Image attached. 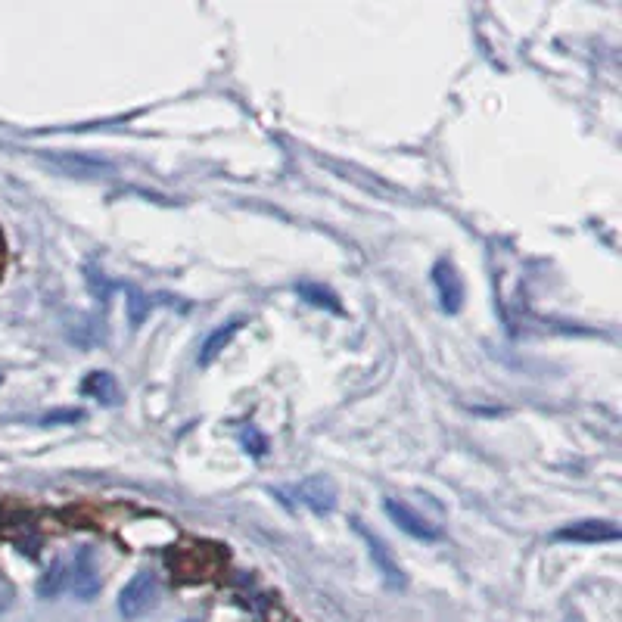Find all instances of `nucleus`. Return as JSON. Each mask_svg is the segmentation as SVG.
Returning a JSON list of instances; mask_svg holds the SVG:
<instances>
[{
	"label": "nucleus",
	"mask_w": 622,
	"mask_h": 622,
	"mask_svg": "<svg viewBox=\"0 0 622 622\" xmlns=\"http://www.w3.org/2000/svg\"><path fill=\"white\" fill-rule=\"evenodd\" d=\"M156 591H159V582L150 570L134 573V579L119 591V613L125 619H140L156 604Z\"/></svg>",
	"instance_id": "obj_1"
},
{
	"label": "nucleus",
	"mask_w": 622,
	"mask_h": 622,
	"mask_svg": "<svg viewBox=\"0 0 622 622\" xmlns=\"http://www.w3.org/2000/svg\"><path fill=\"white\" fill-rule=\"evenodd\" d=\"M383 511H386V517H389L395 526H399L402 532H408L411 539H420V542H439V539H442L439 526H433L427 517L417 514L414 507L405 504V501L386 498V501H383Z\"/></svg>",
	"instance_id": "obj_2"
},
{
	"label": "nucleus",
	"mask_w": 622,
	"mask_h": 622,
	"mask_svg": "<svg viewBox=\"0 0 622 622\" xmlns=\"http://www.w3.org/2000/svg\"><path fill=\"white\" fill-rule=\"evenodd\" d=\"M433 287L439 293V305L448 315H458L464 305V280L458 274V268L451 265L448 259H439L433 265Z\"/></svg>",
	"instance_id": "obj_3"
},
{
	"label": "nucleus",
	"mask_w": 622,
	"mask_h": 622,
	"mask_svg": "<svg viewBox=\"0 0 622 622\" xmlns=\"http://www.w3.org/2000/svg\"><path fill=\"white\" fill-rule=\"evenodd\" d=\"M554 539L560 542H576V545H598V542H616L619 526L610 520H579L570 526H560L554 532Z\"/></svg>",
	"instance_id": "obj_4"
},
{
	"label": "nucleus",
	"mask_w": 622,
	"mask_h": 622,
	"mask_svg": "<svg viewBox=\"0 0 622 622\" xmlns=\"http://www.w3.org/2000/svg\"><path fill=\"white\" fill-rule=\"evenodd\" d=\"M66 585L72 588V595L78 601H94L100 595V573H97V563H94V554L84 548L75 563H72V570L66 573Z\"/></svg>",
	"instance_id": "obj_5"
},
{
	"label": "nucleus",
	"mask_w": 622,
	"mask_h": 622,
	"mask_svg": "<svg viewBox=\"0 0 622 622\" xmlns=\"http://www.w3.org/2000/svg\"><path fill=\"white\" fill-rule=\"evenodd\" d=\"M296 498L308 507V511L324 517V514H333V507H336V486L327 476H308L296 486Z\"/></svg>",
	"instance_id": "obj_6"
},
{
	"label": "nucleus",
	"mask_w": 622,
	"mask_h": 622,
	"mask_svg": "<svg viewBox=\"0 0 622 622\" xmlns=\"http://www.w3.org/2000/svg\"><path fill=\"white\" fill-rule=\"evenodd\" d=\"M355 532L361 535V539L367 542V554H371V560H374V567L383 573V579H386V585H392V588H402L405 585V576H402V567L399 563L392 560V554H389V548L377 539V535H371L367 532L361 523H355Z\"/></svg>",
	"instance_id": "obj_7"
},
{
	"label": "nucleus",
	"mask_w": 622,
	"mask_h": 622,
	"mask_svg": "<svg viewBox=\"0 0 622 622\" xmlns=\"http://www.w3.org/2000/svg\"><path fill=\"white\" fill-rule=\"evenodd\" d=\"M243 324H246V318H231L228 324H221V327H215L209 336H206V343L200 346V364L203 367H209L224 349H228L231 343H234V336L243 330Z\"/></svg>",
	"instance_id": "obj_8"
},
{
	"label": "nucleus",
	"mask_w": 622,
	"mask_h": 622,
	"mask_svg": "<svg viewBox=\"0 0 622 622\" xmlns=\"http://www.w3.org/2000/svg\"><path fill=\"white\" fill-rule=\"evenodd\" d=\"M53 165H60L66 175H78V178H97V175H109L112 162L106 159H94V156H81V153H66V156H50Z\"/></svg>",
	"instance_id": "obj_9"
},
{
	"label": "nucleus",
	"mask_w": 622,
	"mask_h": 622,
	"mask_svg": "<svg viewBox=\"0 0 622 622\" xmlns=\"http://www.w3.org/2000/svg\"><path fill=\"white\" fill-rule=\"evenodd\" d=\"M81 392L91 395V399L103 402V405H119V383L116 377H112L109 371H94L84 377L81 383Z\"/></svg>",
	"instance_id": "obj_10"
},
{
	"label": "nucleus",
	"mask_w": 622,
	"mask_h": 622,
	"mask_svg": "<svg viewBox=\"0 0 622 622\" xmlns=\"http://www.w3.org/2000/svg\"><path fill=\"white\" fill-rule=\"evenodd\" d=\"M296 293H299L305 302H311V305L333 311V315H339V311H343V302L336 299V293L327 290V287H321V284H296Z\"/></svg>",
	"instance_id": "obj_11"
},
{
	"label": "nucleus",
	"mask_w": 622,
	"mask_h": 622,
	"mask_svg": "<svg viewBox=\"0 0 622 622\" xmlns=\"http://www.w3.org/2000/svg\"><path fill=\"white\" fill-rule=\"evenodd\" d=\"M63 585H66V563L63 560H56L53 567L41 576V582H38V595L41 598H56L63 591Z\"/></svg>",
	"instance_id": "obj_12"
},
{
	"label": "nucleus",
	"mask_w": 622,
	"mask_h": 622,
	"mask_svg": "<svg viewBox=\"0 0 622 622\" xmlns=\"http://www.w3.org/2000/svg\"><path fill=\"white\" fill-rule=\"evenodd\" d=\"M75 420H84V411L66 408V411H53V414H44V417H41L44 427H50V423H75Z\"/></svg>",
	"instance_id": "obj_13"
},
{
	"label": "nucleus",
	"mask_w": 622,
	"mask_h": 622,
	"mask_svg": "<svg viewBox=\"0 0 622 622\" xmlns=\"http://www.w3.org/2000/svg\"><path fill=\"white\" fill-rule=\"evenodd\" d=\"M128 305H131V324L137 327L140 321H144V315H147V299L140 296L137 290H131V299H128Z\"/></svg>",
	"instance_id": "obj_14"
},
{
	"label": "nucleus",
	"mask_w": 622,
	"mask_h": 622,
	"mask_svg": "<svg viewBox=\"0 0 622 622\" xmlns=\"http://www.w3.org/2000/svg\"><path fill=\"white\" fill-rule=\"evenodd\" d=\"M187 622H196V619H187Z\"/></svg>",
	"instance_id": "obj_15"
}]
</instances>
